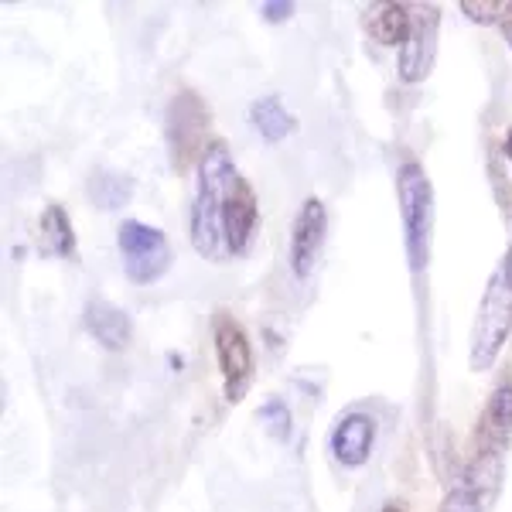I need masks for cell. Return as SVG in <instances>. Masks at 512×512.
Listing matches in <instances>:
<instances>
[{
	"label": "cell",
	"mask_w": 512,
	"mask_h": 512,
	"mask_svg": "<svg viewBox=\"0 0 512 512\" xmlns=\"http://www.w3.org/2000/svg\"><path fill=\"white\" fill-rule=\"evenodd\" d=\"M396 192H400L410 270L424 274L427 263H431V243H434V188L420 164H403L400 175H396Z\"/></svg>",
	"instance_id": "obj_2"
},
{
	"label": "cell",
	"mask_w": 512,
	"mask_h": 512,
	"mask_svg": "<svg viewBox=\"0 0 512 512\" xmlns=\"http://www.w3.org/2000/svg\"><path fill=\"white\" fill-rule=\"evenodd\" d=\"M250 120H253V127L263 134V140H270V144H277V140H284V137L294 130V117L284 110V103H280L277 96H263V99H256L253 110H250Z\"/></svg>",
	"instance_id": "obj_13"
},
{
	"label": "cell",
	"mask_w": 512,
	"mask_h": 512,
	"mask_svg": "<svg viewBox=\"0 0 512 512\" xmlns=\"http://www.w3.org/2000/svg\"><path fill=\"white\" fill-rule=\"evenodd\" d=\"M226 243L233 253H246L250 246V236H253V226H256V195L250 188V181L239 178L233 185V192L226 198Z\"/></svg>",
	"instance_id": "obj_8"
},
{
	"label": "cell",
	"mask_w": 512,
	"mask_h": 512,
	"mask_svg": "<svg viewBox=\"0 0 512 512\" xmlns=\"http://www.w3.org/2000/svg\"><path fill=\"white\" fill-rule=\"evenodd\" d=\"M506 41H509V45H512V24H506Z\"/></svg>",
	"instance_id": "obj_23"
},
{
	"label": "cell",
	"mask_w": 512,
	"mask_h": 512,
	"mask_svg": "<svg viewBox=\"0 0 512 512\" xmlns=\"http://www.w3.org/2000/svg\"><path fill=\"white\" fill-rule=\"evenodd\" d=\"M86 328L93 332L96 342L110 352L127 349V342H130V318L106 301H93L86 308Z\"/></svg>",
	"instance_id": "obj_11"
},
{
	"label": "cell",
	"mask_w": 512,
	"mask_h": 512,
	"mask_svg": "<svg viewBox=\"0 0 512 512\" xmlns=\"http://www.w3.org/2000/svg\"><path fill=\"white\" fill-rule=\"evenodd\" d=\"M410 24H414V14H410V7L386 4V7H379V14H376V21H373V31H376V38L383 41V45H396V41H407Z\"/></svg>",
	"instance_id": "obj_15"
},
{
	"label": "cell",
	"mask_w": 512,
	"mask_h": 512,
	"mask_svg": "<svg viewBox=\"0 0 512 512\" xmlns=\"http://www.w3.org/2000/svg\"><path fill=\"white\" fill-rule=\"evenodd\" d=\"M202 130H205L202 99L192 93H181L175 103H171V113H168V137H171V147H175L178 161L188 158V147L202 137Z\"/></svg>",
	"instance_id": "obj_9"
},
{
	"label": "cell",
	"mask_w": 512,
	"mask_h": 512,
	"mask_svg": "<svg viewBox=\"0 0 512 512\" xmlns=\"http://www.w3.org/2000/svg\"><path fill=\"white\" fill-rule=\"evenodd\" d=\"M441 512H478V502L472 492H451Z\"/></svg>",
	"instance_id": "obj_19"
},
{
	"label": "cell",
	"mask_w": 512,
	"mask_h": 512,
	"mask_svg": "<svg viewBox=\"0 0 512 512\" xmlns=\"http://www.w3.org/2000/svg\"><path fill=\"white\" fill-rule=\"evenodd\" d=\"M216 355L222 379H226V396L233 403L243 400L246 386L253 379V349L246 332L229 315L216 318Z\"/></svg>",
	"instance_id": "obj_5"
},
{
	"label": "cell",
	"mask_w": 512,
	"mask_h": 512,
	"mask_svg": "<svg viewBox=\"0 0 512 512\" xmlns=\"http://www.w3.org/2000/svg\"><path fill=\"white\" fill-rule=\"evenodd\" d=\"M41 233H45V246L59 256H72L76 250V233H72L69 212L62 205H48L45 216H41Z\"/></svg>",
	"instance_id": "obj_14"
},
{
	"label": "cell",
	"mask_w": 512,
	"mask_h": 512,
	"mask_svg": "<svg viewBox=\"0 0 512 512\" xmlns=\"http://www.w3.org/2000/svg\"><path fill=\"white\" fill-rule=\"evenodd\" d=\"M509 328H512V250L492 274L489 287L482 294V304H478L475 335H472V366L478 373L489 369L495 355L502 352Z\"/></svg>",
	"instance_id": "obj_3"
},
{
	"label": "cell",
	"mask_w": 512,
	"mask_h": 512,
	"mask_svg": "<svg viewBox=\"0 0 512 512\" xmlns=\"http://www.w3.org/2000/svg\"><path fill=\"white\" fill-rule=\"evenodd\" d=\"M239 181L226 144H209L202 164H198V198L192 209V243L205 260H219L229 250L226 243V198Z\"/></svg>",
	"instance_id": "obj_1"
},
{
	"label": "cell",
	"mask_w": 512,
	"mask_h": 512,
	"mask_svg": "<svg viewBox=\"0 0 512 512\" xmlns=\"http://www.w3.org/2000/svg\"><path fill=\"white\" fill-rule=\"evenodd\" d=\"M130 192H134L130 178L113 175V171H99V175L89 181V195H93V202L99 209H120L130 198Z\"/></svg>",
	"instance_id": "obj_16"
},
{
	"label": "cell",
	"mask_w": 512,
	"mask_h": 512,
	"mask_svg": "<svg viewBox=\"0 0 512 512\" xmlns=\"http://www.w3.org/2000/svg\"><path fill=\"white\" fill-rule=\"evenodd\" d=\"M325 229H328V212L318 198H308V202L297 209L294 219V233H291V267L297 277H308L311 267L318 260V250L325 243Z\"/></svg>",
	"instance_id": "obj_7"
},
{
	"label": "cell",
	"mask_w": 512,
	"mask_h": 512,
	"mask_svg": "<svg viewBox=\"0 0 512 512\" xmlns=\"http://www.w3.org/2000/svg\"><path fill=\"white\" fill-rule=\"evenodd\" d=\"M332 451L345 468L366 465L369 451H373V420L366 414L345 417L332 434Z\"/></svg>",
	"instance_id": "obj_10"
},
{
	"label": "cell",
	"mask_w": 512,
	"mask_h": 512,
	"mask_svg": "<svg viewBox=\"0 0 512 512\" xmlns=\"http://www.w3.org/2000/svg\"><path fill=\"white\" fill-rule=\"evenodd\" d=\"M509 431H512V386H502V390L492 393L489 407H485L478 437L485 441V448H495V444L506 441Z\"/></svg>",
	"instance_id": "obj_12"
},
{
	"label": "cell",
	"mask_w": 512,
	"mask_h": 512,
	"mask_svg": "<svg viewBox=\"0 0 512 512\" xmlns=\"http://www.w3.org/2000/svg\"><path fill=\"white\" fill-rule=\"evenodd\" d=\"M461 11L468 14L472 21H482V24H509L512 21V0H465Z\"/></svg>",
	"instance_id": "obj_17"
},
{
	"label": "cell",
	"mask_w": 512,
	"mask_h": 512,
	"mask_svg": "<svg viewBox=\"0 0 512 512\" xmlns=\"http://www.w3.org/2000/svg\"><path fill=\"white\" fill-rule=\"evenodd\" d=\"M437 55V11L434 7H420L410 24V35L403 41L400 52V76L403 82H420L434 69Z\"/></svg>",
	"instance_id": "obj_6"
},
{
	"label": "cell",
	"mask_w": 512,
	"mask_h": 512,
	"mask_svg": "<svg viewBox=\"0 0 512 512\" xmlns=\"http://www.w3.org/2000/svg\"><path fill=\"white\" fill-rule=\"evenodd\" d=\"M506 154H509V161H512V130L506 134Z\"/></svg>",
	"instance_id": "obj_22"
},
{
	"label": "cell",
	"mask_w": 512,
	"mask_h": 512,
	"mask_svg": "<svg viewBox=\"0 0 512 512\" xmlns=\"http://www.w3.org/2000/svg\"><path fill=\"white\" fill-rule=\"evenodd\" d=\"M291 14H294L291 0H270V4H263V18L267 21H287Z\"/></svg>",
	"instance_id": "obj_20"
},
{
	"label": "cell",
	"mask_w": 512,
	"mask_h": 512,
	"mask_svg": "<svg viewBox=\"0 0 512 512\" xmlns=\"http://www.w3.org/2000/svg\"><path fill=\"white\" fill-rule=\"evenodd\" d=\"M120 256L123 270H127V277L134 284H154L171 267V260H175L168 236L137 219H127L120 226Z\"/></svg>",
	"instance_id": "obj_4"
},
{
	"label": "cell",
	"mask_w": 512,
	"mask_h": 512,
	"mask_svg": "<svg viewBox=\"0 0 512 512\" xmlns=\"http://www.w3.org/2000/svg\"><path fill=\"white\" fill-rule=\"evenodd\" d=\"M379 512H407V509H403V506H396V502H390V506H386V509H379Z\"/></svg>",
	"instance_id": "obj_21"
},
{
	"label": "cell",
	"mask_w": 512,
	"mask_h": 512,
	"mask_svg": "<svg viewBox=\"0 0 512 512\" xmlns=\"http://www.w3.org/2000/svg\"><path fill=\"white\" fill-rule=\"evenodd\" d=\"M260 420L267 427V434L274 441H287L291 437V414H287V403L284 400H267L260 407Z\"/></svg>",
	"instance_id": "obj_18"
}]
</instances>
